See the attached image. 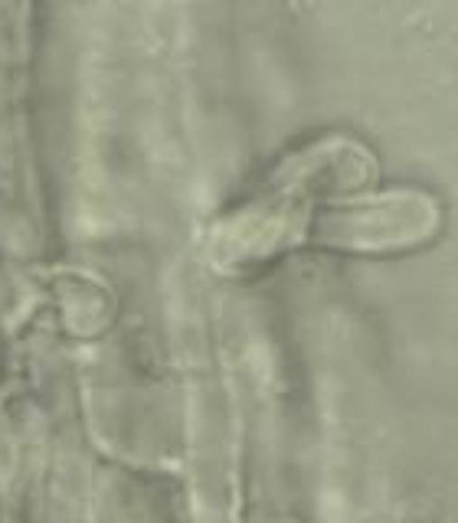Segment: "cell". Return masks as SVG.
<instances>
[{
    "mask_svg": "<svg viewBox=\"0 0 458 523\" xmlns=\"http://www.w3.org/2000/svg\"><path fill=\"white\" fill-rule=\"evenodd\" d=\"M380 183V154L354 131H321L292 145L220 226L226 256H276L312 242L318 210L344 190Z\"/></svg>",
    "mask_w": 458,
    "mask_h": 523,
    "instance_id": "obj_1",
    "label": "cell"
}]
</instances>
